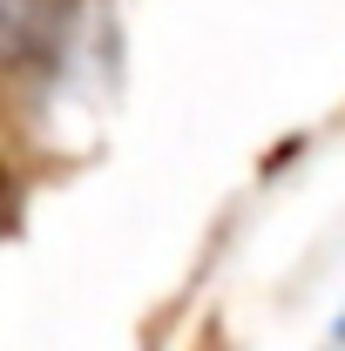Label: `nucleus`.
<instances>
[{
    "mask_svg": "<svg viewBox=\"0 0 345 351\" xmlns=\"http://www.w3.org/2000/svg\"><path fill=\"white\" fill-rule=\"evenodd\" d=\"M61 34H68V7L61 0H0V41H7V61L14 68H41L61 54Z\"/></svg>",
    "mask_w": 345,
    "mask_h": 351,
    "instance_id": "1",
    "label": "nucleus"
},
{
    "mask_svg": "<svg viewBox=\"0 0 345 351\" xmlns=\"http://www.w3.org/2000/svg\"><path fill=\"white\" fill-rule=\"evenodd\" d=\"M339 345H345V311H339Z\"/></svg>",
    "mask_w": 345,
    "mask_h": 351,
    "instance_id": "2",
    "label": "nucleus"
}]
</instances>
